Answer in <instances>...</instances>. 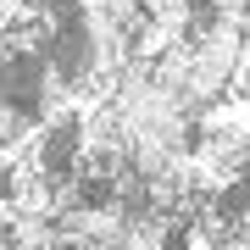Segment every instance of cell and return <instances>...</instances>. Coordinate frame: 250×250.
<instances>
[{
    "mask_svg": "<svg viewBox=\"0 0 250 250\" xmlns=\"http://www.w3.org/2000/svg\"><path fill=\"white\" fill-rule=\"evenodd\" d=\"M172 245V211H161L150 200H134L123 217V228H117L111 250H167Z\"/></svg>",
    "mask_w": 250,
    "mask_h": 250,
    "instance_id": "obj_1",
    "label": "cell"
},
{
    "mask_svg": "<svg viewBox=\"0 0 250 250\" xmlns=\"http://www.w3.org/2000/svg\"><path fill=\"white\" fill-rule=\"evenodd\" d=\"M28 139H34V123L22 117V106H11V100L0 95V161H11Z\"/></svg>",
    "mask_w": 250,
    "mask_h": 250,
    "instance_id": "obj_2",
    "label": "cell"
},
{
    "mask_svg": "<svg viewBox=\"0 0 250 250\" xmlns=\"http://www.w3.org/2000/svg\"><path fill=\"white\" fill-rule=\"evenodd\" d=\"M0 250H17V245H11V223H6V217H0Z\"/></svg>",
    "mask_w": 250,
    "mask_h": 250,
    "instance_id": "obj_3",
    "label": "cell"
}]
</instances>
